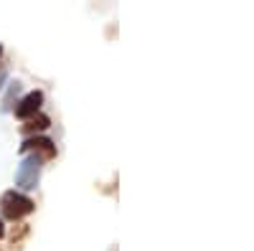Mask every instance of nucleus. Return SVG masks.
<instances>
[{"label":"nucleus","instance_id":"423d86ee","mask_svg":"<svg viewBox=\"0 0 254 251\" xmlns=\"http://www.w3.org/2000/svg\"><path fill=\"white\" fill-rule=\"evenodd\" d=\"M28 223H20L18 228H13V234H10V244H13V249H20L23 246V241H26V236H28Z\"/></svg>","mask_w":254,"mask_h":251},{"label":"nucleus","instance_id":"1a4fd4ad","mask_svg":"<svg viewBox=\"0 0 254 251\" xmlns=\"http://www.w3.org/2000/svg\"><path fill=\"white\" fill-rule=\"evenodd\" d=\"M5 236V226H3V221H0V239Z\"/></svg>","mask_w":254,"mask_h":251},{"label":"nucleus","instance_id":"9d476101","mask_svg":"<svg viewBox=\"0 0 254 251\" xmlns=\"http://www.w3.org/2000/svg\"><path fill=\"white\" fill-rule=\"evenodd\" d=\"M0 56H3V46H0Z\"/></svg>","mask_w":254,"mask_h":251},{"label":"nucleus","instance_id":"39448f33","mask_svg":"<svg viewBox=\"0 0 254 251\" xmlns=\"http://www.w3.org/2000/svg\"><path fill=\"white\" fill-rule=\"evenodd\" d=\"M49 127H51V119H49L44 112H38L36 117L26 119V124H20V132L28 135V137H33L36 132H44V130H49Z\"/></svg>","mask_w":254,"mask_h":251},{"label":"nucleus","instance_id":"f257e3e1","mask_svg":"<svg viewBox=\"0 0 254 251\" xmlns=\"http://www.w3.org/2000/svg\"><path fill=\"white\" fill-rule=\"evenodd\" d=\"M36 211V203L20 191H5L0 196V213L8 221H20Z\"/></svg>","mask_w":254,"mask_h":251},{"label":"nucleus","instance_id":"0eeeda50","mask_svg":"<svg viewBox=\"0 0 254 251\" xmlns=\"http://www.w3.org/2000/svg\"><path fill=\"white\" fill-rule=\"evenodd\" d=\"M20 92V81H10V89H8V97H5V101H3V112H8L10 107H13V99H15V94Z\"/></svg>","mask_w":254,"mask_h":251},{"label":"nucleus","instance_id":"7ed1b4c3","mask_svg":"<svg viewBox=\"0 0 254 251\" xmlns=\"http://www.w3.org/2000/svg\"><path fill=\"white\" fill-rule=\"evenodd\" d=\"M20 155H36L41 160H54L56 157V145L49 137L33 135V137H28L23 145H20Z\"/></svg>","mask_w":254,"mask_h":251},{"label":"nucleus","instance_id":"20e7f679","mask_svg":"<svg viewBox=\"0 0 254 251\" xmlns=\"http://www.w3.org/2000/svg\"><path fill=\"white\" fill-rule=\"evenodd\" d=\"M41 104H44V92H38V89H33V92H28L23 99H18V104H15V117L18 119H31V117H36L38 112H41Z\"/></svg>","mask_w":254,"mask_h":251},{"label":"nucleus","instance_id":"f03ea898","mask_svg":"<svg viewBox=\"0 0 254 251\" xmlns=\"http://www.w3.org/2000/svg\"><path fill=\"white\" fill-rule=\"evenodd\" d=\"M41 170H44V160L36 155H23L18 170H15V188L20 191H33L41 180Z\"/></svg>","mask_w":254,"mask_h":251},{"label":"nucleus","instance_id":"6e6552de","mask_svg":"<svg viewBox=\"0 0 254 251\" xmlns=\"http://www.w3.org/2000/svg\"><path fill=\"white\" fill-rule=\"evenodd\" d=\"M5 79H8V71H5V69H0V89H3V84H5Z\"/></svg>","mask_w":254,"mask_h":251}]
</instances>
